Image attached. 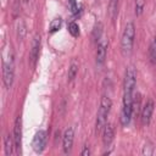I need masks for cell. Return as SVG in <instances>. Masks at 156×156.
<instances>
[{"instance_id":"obj_1","label":"cell","mask_w":156,"mask_h":156,"mask_svg":"<svg viewBox=\"0 0 156 156\" xmlns=\"http://www.w3.org/2000/svg\"><path fill=\"white\" fill-rule=\"evenodd\" d=\"M111 107H112V101L108 96L104 95L101 98V101H100V107H99V111H98V116H96V123H95V133L96 134H100L102 133L106 123H107V116L111 111Z\"/></svg>"},{"instance_id":"obj_2","label":"cell","mask_w":156,"mask_h":156,"mask_svg":"<svg viewBox=\"0 0 156 156\" xmlns=\"http://www.w3.org/2000/svg\"><path fill=\"white\" fill-rule=\"evenodd\" d=\"M134 38H135V26L133 22H128L127 26L124 27L121 38V51L123 56L130 55L134 45Z\"/></svg>"},{"instance_id":"obj_3","label":"cell","mask_w":156,"mask_h":156,"mask_svg":"<svg viewBox=\"0 0 156 156\" xmlns=\"http://www.w3.org/2000/svg\"><path fill=\"white\" fill-rule=\"evenodd\" d=\"M135 85H136V71H135V68L133 66H129L126 69L124 84H123V94L133 95Z\"/></svg>"},{"instance_id":"obj_4","label":"cell","mask_w":156,"mask_h":156,"mask_svg":"<svg viewBox=\"0 0 156 156\" xmlns=\"http://www.w3.org/2000/svg\"><path fill=\"white\" fill-rule=\"evenodd\" d=\"M46 141H48V134L45 130H39L35 133L34 138H33V143H32V146H33V150L38 154L43 152L45 146H46Z\"/></svg>"},{"instance_id":"obj_5","label":"cell","mask_w":156,"mask_h":156,"mask_svg":"<svg viewBox=\"0 0 156 156\" xmlns=\"http://www.w3.org/2000/svg\"><path fill=\"white\" fill-rule=\"evenodd\" d=\"M13 77H15V69H13V61L10 60V62L4 63L2 68V80L6 88H10L13 83Z\"/></svg>"},{"instance_id":"obj_6","label":"cell","mask_w":156,"mask_h":156,"mask_svg":"<svg viewBox=\"0 0 156 156\" xmlns=\"http://www.w3.org/2000/svg\"><path fill=\"white\" fill-rule=\"evenodd\" d=\"M40 35H35L33 41H32V48H30V51H29V65L32 67H34L37 65V61L39 58V51H40Z\"/></svg>"},{"instance_id":"obj_7","label":"cell","mask_w":156,"mask_h":156,"mask_svg":"<svg viewBox=\"0 0 156 156\" xmlns=\"http://www.w3.org/2000/svg\"><path fill=\"white\" fill-rule=\"evenodd\" d=\"M12 136H13V141H15L16 152L18 154L21 151V145H22V119H21V117H17L15 121Z\"/></svg>"},{"instance_id":"obj_8","label":"cell","mask_w":156,"mask_h":156,"mask_svg":"<svg viewBox=\"0 0 156 156\" xmlns=\"http://www.w3.org/2000/svg\"><path fill=\"white\" fill-rule=\"evenodd\" d=\"M73 140H74V128L69 127L65 130L63 136H62V147H63V152L68 154L72 149L73 145Z\"/></svg>"},{"instance_id":"obj_9","label":"cell","mask_w":156,"mask_h":156,"mask_svg":"<svg viewBox=\"0 0 156 156\" xmlns=\"http://www.w3.org/2000/svg\"><path fill=\"white\" fill-rule=\"evenodd\" d=\"M106 54H107V41L105 39H100L96 49V55H95V62L98 66L104 65L106 60Z\"/></svg>"},{"instance_id":"obj_10","label":"cell","mask_w":156,"mask_h":156,"mask_svg":"<svg viewBox=\"0 0 156 156\" xmlns=\"http://www.w3.org/2000/svg\"><path fill=\"white\" fill-rule=\"evenodd\" d=\"M154 107H155V104H154V100L149 99L143 110H141V122L143 124H149L150 121H151V117H152V112H154Z\"/></svg>"},{"instance_id":"obj_11","label":"cell","mask_w":156,"mask_h":156,"mask_svg":"<svg viewBox=\"0 0 156 156\" xmlns=\"http://www.w3.org/2000/svg\"><path fill=\"white\" fill-rule=\"evenodd\" d=\"M115 136V127L112 123H106L104 130H102V143L105 146H110Z\"/></svg>"},{"instance_id":"obj_12","label":"cell","mask_w":156,"mask_h":156,"mask_svg":"<svg viewBox=\"0 0 156 156\" xmlns=\"http://www.w3.org/2000/svg\"><path fill=\"white\" fill-rule=\"evenodd\" d=\"M15 141H13V136L12 134H7L5 136V154L7 156L13 155V150H15Z\"/></svg>"},{"instance_id":"obj_13","label":"cell","mask_w":156,"mask_h":156,"mask_svg":"<svg viewBox=\"0 0 156 156\" xmlns=\"http://www.w3.org/2000/svg\"><path fill=\"white\" fill-rule=\"evenodd\" d=\"M77 73H78V62L76 58H73L71 65H69V68H68V80L72 82L76 78Z\"/></svg>"},{"instance_id":"obj_14","label":"cell","mask_w":156,"mask_h":156,"mask_svg":"<svg viewBox=\"0 0 156 156\" xmlns=\"http://www.w3.org/2000/svg\"><path fill=\"white\" fill-rule=\"evenodd\" d=\"M149 58L152 65H156V35L154 37V39L149 46Z\"/></svg>"},{"instance_id":"obj_15","label":"cell","mask_w":156,"mask_h":156,"mask_svg":"<svg viewBox=\"0 0 156 156\" xmlns=\"http://www.w3.org/2000/svg\"><path fill=\"white\" fill-rule=\"evenodd\" d=\"M108 13H110V17L112 20L116 18V16L118 13V0H110V2H108Z\"/></svg>"},{"instance_id":"obj_16","label":"cell","mask_w":156,"mask_h":156,"mask_svg":"<svg viewBox=\"0 0 156 156\" xmlns=\"http://www.w3.org/2000/svg\"><path fill=\"white\" fill-rule=\"evenodd\" d=\"M27 33V27H26V23L23 20H20L17 22V37L18 39H23L24 35Z\"/></svg>"},{"instance_id":"obj_17","label":"cell","mask_w":156,"mask_h":156,"mask_svg":"<svg viewBox=\"0 0 156 156\" xmlns=\"http://www.w3.org/2000/svg\"><path fill=\"white\" fill-rule=\"evenodd\" d=\"M61 23H62V20H61L60 17L54 18V20L50 22V24H49V30H50L51 33H54V32L58 30V29H60V27H61Z\"/></svg>"},{"instance_id":"obj_18","label":"cell","mask_w":156,"mask_h":156,"mask_svg":"<svg viewBox=\"0 0 156 156\" xmlns=\"http://www.w3.org/2000/svg\"><path fill=\"white\" fill-rule=\"evenodd\" d=\"M68 32L72 37H78L79 35V26L76 22H71L68 24Z\"/></svg>"},{"instance_id":"obj_19","label":"cell","mask_w":156,"mask_h":156,"mask_svg":"<svg viewBox=\"0 0 156 156\" xmlns=\"http://www.w3.org/2000/svg\"><path fill=\"white\" fill-rule=\"evenodd\" d=\"M144 5H145L144 0H135V15L136 16L141 15V12L144 10Z\"/></svg>"},{"instance_id":"obj_20","label":"cell","mask_w":156,"mask_h":156,"mask_svg":"<svg viewBox=\"0 0 156 156\" xmlns=\"http://www.w3.org/2000/svg\"><path fill=\"white\" fill-rule=\"evenodd\" d=\"M101 29H102L101 23H98V24L95 26V28H94V32H93V38H94V40H100L99 38H100V35H101Z\"/></svg>"},{"instance_id":"obj_21","label":"cell","mask_w":156,"mask_h":156,"mask_svg":"<svg viewBox=\"0 0 156 156\" xmlns=\"http://www.w3.org/2000/svg\"><path fill=\"white\" fill-rule=\"evenodd\" d=\"M68 2H69V9H71V12H72L73 15H77V12H78V6H77L76 0H68Z\"/></svg>"},{"instance_id":"obj_22","label":"cell","mask_w":156,"mask_h":156,"mask_svg":"<svg viewBox=\"0 0 156 156\" xmlns=\"http://www.w3.org/2000/svg\"><path fill=\"white\" fill-rule=\"evenodd\" d=\"M90 154V150H89V146L88 145H85L84 147H83V151H82V156H88Z\"/></svg>"}]
</instances>
